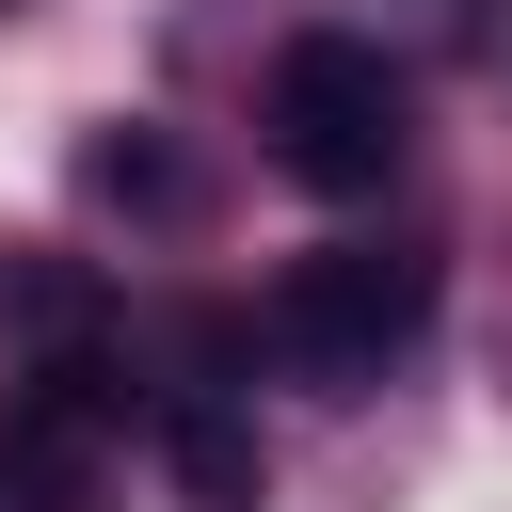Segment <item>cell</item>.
Masks as SVG:
<instances>
[{
	"mask_svg": "<svg viewBox=\"0 0 512 512\" xmlns=\"http://www.w3.org/2000/svg\"><path fill=\"white\" fill-rule=\"evenodd\" d=\"M432 336V256L416 240H320V256H288L272 272V304H256V352L288 368V384H384V352H416Z\"/></svg>",
	"mask_w": 512,
	"mask_h": 512,
	"instance_id": "6da1fadb",
	"label": "cell"
},
{
	"mask_svg": "<svg viewBox=\"0 0 512 512\" xmlns=\"http://www.w3.org/2000/svg\"><path fill=\"white\" fill-rule=\"evenodd\" d=\"M80 176H96V192H112V208H176V192H192V176H176V144H160V128H96V144H80Z\"/></svg>",
	"mask_w": 512,
	"mask_h": 512,
	"instance_id": "277c9868",
	"label": "cell"
},
{
	"mask_svg": "<svg viewBox=\"0 0 512 512\" xmlns=\"http://www.w3.org/2000/svg\"><path fill=\"white\" fill-rule=\"evenodd\" d=\"M400 144H416V96L368 32H288L272 48V160L304 192H384Z\"/></svg>",
	"mask_w": 512,
	"mask_h": 512,
	"instance_id": "7a4b0ae2",
	"label": "cell"
},
{
	"mask_svg": "<svg viewBox=\"0 0 512 512\" xmlns=\"http://www.w3.org/2000/svg\"><path fill=\"white\" fill-rule=\"evenodd\" d=\"M0 336H16V352H96V336H112L96 256H64V240H0Z\"/></svg>",
	"mask_w": 512,
	"mask_h": 512,
	"instance_id": "3957f363",
	"label": "cell"
}]
</instances>
